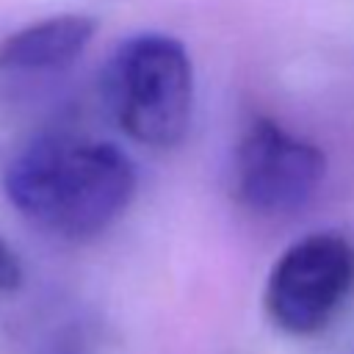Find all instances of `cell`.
Here are the masks:
<instances>
[{
	"label": "cell",
	"instance_id": "1",
	"mask_svg": "<svg viewBox=\"0 0 354 354\" xmlns=\"http://www.w3.org/2000/svg\"><path fill=\"white\" fill-rule=\"evenodd\" d=\"M136 166L111 141L44 133L6 166L3 191L17 213L58 241L102 235L136 194Z\"/></svg>",
	"mask_w": 354,
	"mask_h": 354
},
{
	"label": "cell",
	"instance_id": "2",
	"mask_svg": "<svg viewBox=\"0 0 354 354\" xmlns=\"http://www.w3.org/2000/svg\"><path fill=\"white\" fill-rule=\"evenodd\" d=\"M105 102L116 127L152 149L177 147L191 124L194 66L180 39L138 33L105 66Z\"/></svg>",
	"mask_w": 354,
	"mask_h": 354
},
{
	"label": "cell",
	"instance_id": "3",
	"mask_svg": "<svg viewBox=\"0 0 354 354\" xmlns=\"http://www.w3.org/2000/svg\"><path fill=\"white\" fill-rule=\"evenodd\" d=\"M354 290V243L324 230L293 241L271 266L263 307L277 329L293 337L318 335Z\"/></svg>",
	"mask_w": 354,
	"mask_h": 354
},
{
	"label": "cell",
	"instance_id": "4",
	"mask_svg": "<svg viewBox=\"0 0 354 354\" xmlns=\"http://www.w3.org/2000/svg\"><path fill=\"white\" fill-rule=\"evenodd\" d=\"M326 177L324 152L260 116L238 138L232 158V194L241 207L260 218H288L301 213Z\"/></svg>",
	"mask_w": 354,
	"mask_h": 354
},
{
	"label": "cell",
	"instance_id": "5",
	"mask_svg": "<svg viewBox=\"0 0 354 354\" xmlns=\"http://www.w3.org/2000/svg\"><path fill=\"white\" fill-rule=\"evenodd\" d=\"M97 19L86 14H55L30 22L0 41V69L50 72L69 66L94 39Z\"/></svg>",
	"mask_w": 354,
	"mask_h": 354
},
{
	"label": "cell",
	"instance_id": "6",
	"mask_svg": "<svg viewBox=\"0 0 354 354\" xmlns=\"http://www.w3.org/2000/svg\"><path fill=\"white\" fill-rule=\"evenodd\" d=\"M94 343L97 337L83 326H64L41 335L39 354H91Z\"/></svg>",
	"mask_w": 354,
	"mask_h": 354
},
{
	"label": "cell",
	"instance_id": "7",
	"mask_svg": "<svg viewBox=\"0 0 354 354\" xmlns=\"http://www.w3.org/2000/svg\"><path fill=\"white\" fill-rule=\"evenodd\" d=\"M22 285V263L0 235V293H11Z\"/></svg>",
	"mask_w": 354,
	"mask_h": 354
}]
</instances>
